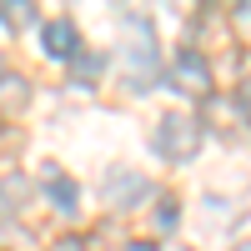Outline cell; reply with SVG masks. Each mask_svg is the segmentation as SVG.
Instances as JSON below:
<instances>
[{
  "mask_svg": "<svg viewBox=\"0 0 251 251\" xmlns=\"http://www.w3.org/2000/svg\"><path fill=\"white\" fill-rule=\"evenodd\" d=\"M156 151L166 161H191L201 151V121L196 116H161V126H156Z\"/></svg>",
  "mask_w": 251,
  "mask_h": 251,
  "instance_id": "6da1fadb",
  "label": "cell"
},
{
  "mask_svg": "<svg viewBox=\"0 0 251 251\" xmlns=\"http://www.w3.org/2000/svg\"><path fill=\"white\" fill-rule=\"evenodd\" d=\"M171 91L181 96H211V60L201 50H181L171 66Z\"/></svg>",
  "mask_w": 251,
  "mask_h": 251,
  "instance_id": "7a4b0ae2",
  "label": "cell"
},
{
  "mask_svg": "<svg viewBox=\"0 0 251 251\" xmlns=\"http://www.w3.org/2000/svg\"><path fill=\"white\" fill-rule=\"evenodd\" d=\"M146 191H151V181L136 176V171H111V181H106V201L111 206H136Z\"/></svg>",
  "mask_w": 251,
  "mask_h": 251,
  "instance_id": "3957f363",
  "label": "cell"
},
{
  "mask_svg": "<svg viewBox=\"0 0 251 251\" xmlns=\"http://www.w3.org/2000/svg\"><path fill=\"white\" fill-rule=\"evenodd\" d=\"M46 50L55 60H75L80 55V35H75L71 20H50V25H46Z\"/></svg>",
  "mask_w": 251,
  "mask_h": 251,
  "instance_id": "277c9868",
  "label": "cell"
},
{
  "mask_svg": "<svg viewBox=\"0 0 251 251\" xmlns=\"http://www.w3.org/2000/svg\"><path fill=\"white\" fill-rule=\"evenodd\" d=\"M46 196L60 206V211H75V181L71 176H50L46 181Z\"/></svg>",
  "mask_w": 251,
  "mask_h": 251,
  "instance_id": "5b68a950",
  "label": "cell"
},
{
  "mask_svg": "<svg viewBox=\"0 0 251 251\" xmlns=\"http://www.w3.org/2000/svg\"><path fill=\"white\" fill-rule=\"evenodd\" d=\"M25 25H35V10L25 0H10L5 5V30H25Z\"/></svg>",
  "mask_w": 251,
  "mask_h": 251,
  "instance_id": "8992f818",
  "label": "cell"
},
{
  "mask_svg": "<svg viewBox=\"0 0 251 251\" xmlns=\"http://www.w3.org/2000/svg\"><path fill=\"white\" fill-rule=\"evenodd\" d=\"M106 71V60L100 55H75V80H91V75H100Z\"/></svg>",
  "mask_w": 251,
  "mask_h": 251,
  "instance_id": "52a82bcc",
  "label": "cell"
},
{
  "mask_svg": "<svg viewBox=\"0 0 251 251\" xmlns=\"http://www.w3.org/2000/svg\"><path fill=\"white\" fill-rule=\"evenodd\" d=\"M15 100H25V80H20L15 71H5V106L15 111Z\"/></svg>",
  "mask_w": 251,
  "mask_h": 251,
  "instance_id": "ba28073f",
  "label": "cell"
},
{
  "mask_svg": "<svg viewBox=\"0 0 251 251\" xmlns=\"http://www.w3.org/2000/svg\"><path fill=\"white\" fill-rule=\"evenodd\" d=\"M236 20H241V30H251V5H241V10H236Z\"/></svg>",
  "mask_w": 251,
  "mask_h": 251,
  "instance_id": "9c48e42d",
  "label": "cell"
},
{
  "mask_svg": "<svg viewBox=\"0 0 251 251\" xmlns=\"http://www.w3.org/2000/svg\"><path fill=\"white\" fill-rule=\"evenodd\" d=\"M126 251H156L151 241H131V246H126Z\"/></svg>",
  "mask_w": 251,
  "mask_h": 251,
  "instance_id": "30bf717a",
  "label": "cell"
},
{
  "mask_svg": "<svg viewBox=\"0 0 251 251\" xmlns=\"http://www.w3.org/2000/svg\"><path fill=\"white\" fill-rule=\"evenodd\" d=\"M241 96H246V106H251V80H246V86H241Z\"/></svg>",
  "mask_w": 251,
  "mask_h": 251,
  "instance_id": "8fae6325",
  "label": "cell"
},
{
  "mask_svg": "<svg viewBox=\"0 0 251 251\" xmlns=\"http://www.w3.org/2000/svg\"><path fill=\"white\" fill-rule=\"evenodd\" d=\"M236 251H251V241H241V246H236Z\"/></svg>",
  "mask_w": 251,
  "mask_h": 251,
  "instance_id": "7c38bea8",
  "label": "cell"
}]
</instances>
